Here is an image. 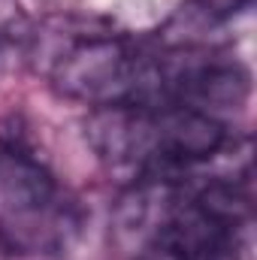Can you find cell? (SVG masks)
<instances>
[{"label": "cell", "mask_w": 257, "mask_h": 260, "mask_svg": "<svg viewBox=\"0 0 257 260\" xmlns=\"http://www.w3.org/2000/svg\"><path fill=\"white\" fill-rule=\"evenodd\" d=\"M85 136L97 157L139 176H182L227 145V127L188 103H124L91 109Z\"/></svg>", "instance_id": "6da1fadb"}, {"label": "cell", "mask_w": 257, "mask_h": 260, "mask_svg": "<svg viewBox=\"0 0 257 260\" xmlns=\"http://www.w3.org/2000/svg\"><path fill=\"white\" fill-rule=\"evenodd\" d=\"M79 233V200L27 142L0 136V248L15 257H64Z\"/></svg>", "instance_id": "7a4b0ae2"}, {"label": "cell", "mask_w": 257, "mask_h": 260, "mask_svg": "<svg viewBox=\"0 0 257 260\" xmlns=\"http://www.w3.org/2000/svg\"><path fill=\"white\" fill-rule=\"evenodd\" d=\"M49 85L67 100L100 106L164 103L157 55L109 30H67L40 49Z\"/></svg>", "instance_id": "3957f363"}, {"label": "cell", "mask_w": 257, "mask_h": 260, "mask_svg": "<svg viewBox=\"0 0 257 260\" xmlns=\"http://www.w3.org/2000/svg\"><path fill=\"white\" fill-rule=\"evenodd\" d=\"M248 0H200V6L209 12V15H233L245 6Z\"/></svg>", "instance_id": "277c9868"}]
</instances>
